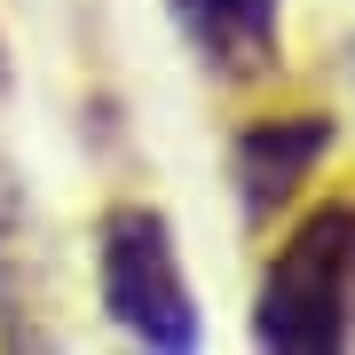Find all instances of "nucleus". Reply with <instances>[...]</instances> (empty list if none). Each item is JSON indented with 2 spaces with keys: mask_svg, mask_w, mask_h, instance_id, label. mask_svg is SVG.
<instances>
[{
  "mask_svg": "<svg viewBox=\"0 0 355 355\" xmlns=\"http://www.w3.org/2000/svg\"><path fill=\"white\" fill-rule=\"evenodd\" d=\"M355 331V205H324L268 261L253 340L284 355H331Z\"/></svg>",
  "mask_w": 355,
  "mask_h": 355,
  "instance_id": "f257e3e1",
  "label": "nucleus"
},
{
  "mask_svg": "<svg viewBox=\"0 0 355 355\" xmlns=\"http://www.w3.org/2000/svg\"><path fill=\"white\" fill-rule=\"evenodd\" d=\"M103 308L150 347H190L198 340V308L182 284L174 237L150 205H119L103 221Z\"/></svg>",
  "mask_w": 355,
  "mask_h": 355,
  "instance_id": "f03ea898",
  "label": "nucleus"
},
{
  "mask_svg": "<svg viewBox=\"0 0 355 355\" xmlns=\"http://www.w3.org/2000/svg\"><path fill=\"white\" fill-rule=\"evenodd\" d=\"M324 150H331V127H324L316 111H292V119H261V127H245V142H237L245 205H253V214L284 205V198L324 166Z\"/></svg>",
  "mask_w": 355,
  "mask_h": 355,
  "instance_id": "7ed1b4c3",
  "label": "nucleus"
},
{
  "mask_svg": "<svg viewBox=\"0 0 355 355\" xmlns=\"http://www.w3.org/2000/svg\"><path fill=\"white\" fill-rule=\"evenodd\" d=\"M174 16L221 71H261L277 48V0H174Z\"/></svg>",
  "mask_w": 355,
  "mask_h": 355,
  "instance_id": "20e7f679",
  "label": "nucleus"
}]
</instances>
